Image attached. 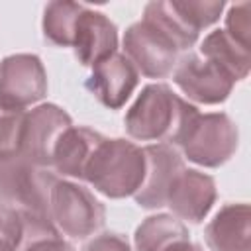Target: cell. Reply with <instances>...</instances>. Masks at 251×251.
Instances as JSON below:
<instances>
[{
    "instance_id": "obj_19",
    "label": "cell",
    "mask_w": 251,
    "mask_h": 251,
    "mask_svg": "<svg viewBox=\"0 0 251 251\" xmlns=\"http://www.w3.org/2000/svg\"><path fill=\"white\" fill-rule=\"evenodd\" d=\"M84 4L67 2V0H55L45 6L43 12V35L49 43L59 47H71L75 25L78 20L80 10Z\"/></svg>"
},
{
    "instance_id": "obj_2",
    "label": "cell",
    "mask_w": 251,
    "mask_h": 251,
    "mask_svg": "<svg viewBox=\"0 0 251 251\" xmlns=\"http://www.w3.org/2000/svg\"><path fill=\"white\" fill-rule=\"evenodd\" d=\"M145 176L143 149L126 139L104 137L94 149L86 169L84 180L108 198L133 196Z\"/></svg>"
},
{
    "instance_id": "obj_12",
    "label": "cell",
    "mask_w": 251,
    "mask_h": 251,
    "mask_svg": "<svg viewBox=\"0 0 251 251\" xmlns=\"http://www.w3.org/2000/svg\"><path fill=\"white\" fill-rule=\"evenodd\" d=\"M71 47L84 67H94L116 53L118 27L106 14L84 6L78 14Z\"/></svg>"
},
{
    "instance_id": "obj_3",
    "label": "cell",
    "mask_w": 251,
    "mask_h": 251,
    "mask_svg": "<svg viewBox=\"0 0 251 251\" xmlns=\"http://www.w3.org/2000/svg\"><path fill=\"white\" fill-rule=\"evenodd\" d=\"M57 180L51 169L33 165L22 153L0 157V204L51 220V190Z\"/></svg>"
},
{
    "instance_id": "obj_14",
    "label": "cell",
    "mask_w": 251,
    "mask_h": 251,
    "mask_svg": "<svg viewBox=\"0 0 251 251\" xmlns=\"http://www.w3.org/2000/svg\"><path fill=\"white\" fill-rule=\"evenodd\" d=\"M251 208L249 204H226L204 229L210 251H251Z\"/></svg>"
},
{
    "instance_id": "obj_5",
    "label": "cell",
    "mask_w": 251,
    "mask_h": 251,
    "mask_svg": "<svg viewBox=\"0 0 251 251\" xmlns=\"http://www.w3.org/2000/svg\"><path fill=\"white\" fill-rule=\"evenodd\" d=\"M51 220L65 235L84 239L104 226L106 210L88 188L59 178L51 190Z\"/></svg>"
},
{
    "instance_id": "obj_26",
    "label": "cell",
    "mask_w": 251,
    "mask_h": 251,
    "mask_svg": "<svg viewBox=\"0 0 251 251\" xmlns=\"http://www.w3.org/2000/svg\"><path fill=\"white\" fill-rule=\"evenodd\" d=\"M169 251H204L198 243H192L190 239L188 241H182V243H178V245H175L173 249H169Z\"/></svg>"
},
{
    "instance_id": "obj_22",
    "label": "cell",
    "mask_w": 251,
    "mask_h": 251,
    "mask_svg": "<svg viewBox=\"0 0 251 251\" xmlns=\"http://www.w3.org/2000/svg\"><path fill=\"white\" fill-rule=\"evenodd\" d=\"M25 112L0 104V157L20 153Z\"/></svg>"
},
{
    "instance_id": "obj_10",
    "label": "cell",
    "mask_w": 251,
    "mask_h": 251,
    "mask_svg": "<svg viewBox=\"0 0 251 251\" xmlns=\"http://www.w3.org/2000/svg\"><path fill=\"white\" fill-rule=\"evenodd\" d=\"M143 155H145V176L133 198L141 208L147 210L163 208L167 202V192L171 182L184 169L182 157L169 143L147 145L143 147Z\"/></svg>"
},
{
    "instance_id": "obj_25",
    "label": "cell",
    "mask_w": 251,
    "mask_h": 251,
    "mask_svg": "<svg viewBox=\"0 0 251 251\" xmlns=\"http://www.w3.org/2000/svg\"><path fill=\"white\" fill-rule=\"evenodd\" d=\"M84 251H131L127 239L118 233H102L86 243Z\"/></svg>"
},
{
    "instance_id": "obj_8",
    "label": "cell",
    "mask_w": 251,
    "mask_h": 251,
    "mask_svg": "<svg viewBox=\"0 0 251 251\" xmlns=\"http://www.w3.org/2000/svg\"><path fill=\"white\" fill-rule=\"evenodd\" d=\"M173 80L186 98L206 106L227 100L235 84V80L218 63L200 53H188L176 61Z\"/></svg>"
},
{
    "instance_id": "obj_6",
    "label": "cell",
    "mask_w": 251,
    "mask_h": 251,
    "mask_svg": "<svg viewBox=\"0 0 251 251\" xmlns=\"http://www.w3.org/2000/svg\"><path fill=\"white\" fill-rule=\"evenodd\" d=\"M124 51L137 73L149 78H165L175 71L178 61V47L175 41L145 18L126 29Z\"/></svg>"
},
{
    "instance_id": "obj_18",
    "label": "cell",
    "mask_w": 251,
    "mask_h": 251,
    "mask_svg": "<svg viewBox=\"0 0 251 251\" xmlns=\"http://www.w3.org/2000/svg\"><path fill=\"white\" fill-rule=\"evenodd\" d=\"M20 216L24 222L20 251H75V247L61 237V231L53 220L31 212H20Z\"/></svg>"
},
{
    "instance_id": "obj_23",
    "label": "cell",
    "mask_w": 251,
    "mask_h": 251,
    "mask_svg": "<svg viewBox=\"0 0 251 251\" xmlns=\"http://www.w3.org/2000/svg\"><path fill=\"white\" fill-rule=\"evenodd\" d=\"M24 222L16 208L0 204V251H20Z\"/></svg>"
},
{
    "instance_id": "obj_21",
    "label": "cell",
    "mask_w": 251,
    "mask_h": 251,
    "mask_svg": "<svg viewBox=\"0 0 251 251\" xmlns=\"http://www.w3.org/2000/svg\"><path fill=\"white\" fill-rule=\"evenodd\" d=\"M171 6L178 14V18L196 33L200 29L216 24L220 20V14L224 12L226 4L220 0H171Z\"/></svg>"
},
{
    "instance_id": "obj_16",
    "label": "cell",
    "mask_w": 251,
    "mask_h": 251,
    "mask_svg": "<svg viewBox=\"0 0 251 251\" xmlns=\"http://www.w3.org/2000/svg\"><path fill=\"white\" fill-rule=\"evenodd\" d=\"M188 239L190 233L186 226L173 214L149 216L139 224L133 235L135 251H169Z\"/></svg>"
},
{
    "instance_id": "obj_4",
    "label": "cell",
    "mask_w": 251,
    "mask_h": 251,
    "mask_svg": "<svg viewBox=\"0 0 251 251\" xmlns=\"http://www.w3.org/2000/svg\"><path fill=\"white\" fill-rule=\"evenodd\" d=\"M239 143L237 126L224 112H196L180 131L178 145L188 161L200 167H220L231 159Z\"/></svg>"
},
{
    "instance_id": "obj_24",
    "label": "cell",
    "mask_w": 251,
    "mask_h": 251,
    "mask_svg": "<svg viewBox=\"0 0 251 251\" xmlns=\"http://www.w3.org/2000/svg\"><path fill=\"white\" fill-rule=\"evenodd\" d=\"M224 31L233 41L249 49V35H251V4L249 2H237L229 6Z\"/></svg>"
},
{
    "instance_id": "obj_11",
    "label": "cell",
    "mask_w": 251,
    "mask_h": 251,
    "mask_svg": "<svg viewBox=\"0 0 251 251\" xmlns=\"http://www.w3.org/2000/svg\"><path fill=\"white\" fill-rule=\"evenodd\" d=\"M216 202V182L210 175L182 169L169 186L165 206L190 224H200Z\"/></svg>"
},
{
    "instance_id": "obj_1",
    "label": "cell",
    "mask_w": 251,
    "mask_h": 251,
    "mask_svg": "<svg viewBox=\"0 0 251 251\" xmlns=\"http://www.w3.org/2000/svg\"><path fill=\"white\" fill-rule=\"evenodd\" d=\"M198 112L182 100L169 84L153 82L143 86L126 114V131L137 141H167L175 145L186 122Z\"/></svg>"
},
{
    "instance_id": "obj_15",
    "label": "cell",
    "mask_w": 251,
    "mask_h": 251,
    "mask_svg": "<svg viewBox=\"0 0 251 251\" xmlns=\"http://www.w3.org/2000/svg\"><path fill=\"white\" fill-rule=\"evenodd\" d=\"M102 139H104V135H100L98 131H94L90 127L71 126L59 137V141L55 145L51 169L63 176L82 178L84 169Z\"/></svg>"
},
{
    "instance_id": "obj_17",
    "label": "cell",
    "mask_w": 251,
    "mask_h": 251,
    "mask_svg": "<svg viewBox=\"0 0 251 251\" xmlns=\"http://www.w3.org/2000/svg\"><path fill=\"white\" fill-rule=\"evenodd\" d=\"M198 53L204 55L206 59L218 63L235 82L243 80L249 75V69H251L249 49H245L243 45L233 41L224 29H216V31L208 33L204 37Z\"/></svg>"
},
{
    "instance_id": "obj_20",
    "label": "cell",
    "mask_w": 251,
    "mask_h": 251,
    "mask_svg": "<svg viewBox=\"0 0 251 251\" xmlns=\"http://www.w3.org/2000/svg\"><path fill=\"white\" fill-rule=\"evenodd\" d=\"M143 18L153 22L155 25H159L178 47V51L190 49L196 41H198V33L194 29H190L175 12V8L171 6V0H159V2H149L143 10Z\"/></svg>"
},
{
    "instance_id": "obj_9",
    "label": "cell",
    "mask_w": 251,
    "mask_h": 251,
    "mask_svg": "<svg viewBox=\"0 0 251 251\" xmlns=\"http://www.w3.org/2000/svg\"><path fill=\"white\" fill-rule=\"evenodd\" d=\"M73 126L71 116L55 104H39L25 114L20 153L37 167L51 169L59 137Z\"/></svg>"
},
{
    "instance_id": "obj_7",
    "label": "cell",
    "mask_w": 251,
    "mask_h": 251,
    "mask_svg": "<svg viewBox=\"0 0 251 251\" xmlns=\"http://www.w3.org/2000/svg\"><path fill=\"white\" fill-rule=\"evenodd\" d=\"M47 94V73L37 55L16 53L0 61V104L24 110Z\"/></svg>"
},
{
    "instance_id": "obj_13",
    "label": "cell",
    "mask_w": 251,
    "mask_h": 251,
    "mask_svg": "<svg viewBox=\"0 0 251 251\" xmlns=\"http://www.w3.org/2000/svg\"><path fill=\"white\" fill-rule=\"evenodd\" d=\"M139 80V73L133 63L122 55L114 53L108 59L92 67V75L86 80V88L110 110L122 108L131 96Z\"/></svg>"
}]
</instances>
